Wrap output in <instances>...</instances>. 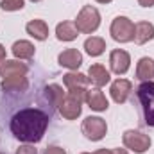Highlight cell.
I'll return each mask as SVG.
<instances>
[{"label":"cell","instance_id":"obj_1","mask_svg":"<svg viewBox=\"0 0 154 154\" xmlns=\"http://www.w3.org/2000/svg\"><path fill=\"white\" fill-rule=\"evenodd\" d=\"M48 127V115L38 108L20 109L11 118V133L20 142L38 143Z\"/></svg>","mask_w":154,"mask_h":154},{"label":"cell","instance_id":"obj_2","mask_svg":"<svg viewBox=\"0 0 154 154\" xmlns=\"http://www.w3.org/2000/svg\"><path fill=\"white\" fill-rule=\"evenodd\" d=\"M75 27L79 32H82V34H91V32H95L97 29H99V25H100V14H99V11L93 7V5H84L81 11H79V14H77L75 18Z\"/></svg>","mask_w":154,"mask_h":154},{"label":"cell","instance_id":"obj_3","mask_svg":"<svg viewBox=\"0 0 154 154\" xmlns=\"http://www.w3.org/2000/svg\"><path fill=\"white\" fill-rule=\"evenodd\" d=\"M138 99H140L147 125L154 127V82L152 81H145V82H142L138 86Z\"/></svg>","mask_w":154,"mask_h":154},{"label":"cell","instance_id":"obj_4","mask_svg":"<svg viewBox=\"0 0 154 154\" xmlns=\"http://www.w3.org/2000/svg\"><path fill=\"white\" fill-rule=\"evenodd\" d=\"M109 32H111V38L115 41H120V43L133 41L134 39V23L125 16H116L111 23Z\"/></svg>","mask_w":154,"mask_h":154},{"label":"cell","instance_id":"obj_5","mask_svg":"<svg viewBox=\"0 0 154 154\" xmlns=\"http://www.w3.org/2000/svg\"><path fill=\"white\" fill-rule=\"evenodd\" d=\"M81 129H82V134L88 140H91V142L102 140L106 136V133H108V125H106V122L100 116H88V118H84Z\"/></svg>","mask_w":154,"mask_h":154},{"label":"cell","instance_id":"obj_6","mask_svg":"<svg viewBox=\"0 0 154 154\" xmlns=\"http://www.w3.org/2000/svg\"><path fill=\"white\" fill-rule=\"evenodd\" d=\"M122 140H124V145H125L129 151H133V152H136V154L145 152V151L151 147V143H152L147 134H143V133H140V131H133V129L125 131L124 136H122Z\"/></svg>","mask_w":154,"mask_h":154},{"label":"cell","instance_id":"obj_7","mask_svg":"<svg viewBox=\"0 0 154 154\" xmlns=\"http://www.w3.org/2000/svg\"><path fill=\"white\" fill-rule=\"evenodd\" d=\"M81 104H82V100H79L75 95L68 93L63 99L61 106H59V113L65 116L66 120H75L77 116L81 115Z\"/></svg>","mask_w":154,"mask_h":154},{"label":"cell","instance_id":"obj_8","mask_svg":"<svg viewBox=\"0 0 154 154\" xmlns=\"http://www.w3.org/2000/svg\"><path fill=\"white\" fill-rule=\"evenodd\" d=\"M27 74V66L20 61H2L0 63V77L2 81L5 79H13V77H25Z\"/></svg>","mask_w":154,"mask_h":154},{"label":"cell","instance_id":"obj_9","mask_svg":"<svg viewBox=\"0 0 154 154\" xmlns=\"http://www.w3.org/2000/svg\"><path fill=\"white\" fill-rule=\"evenodd\" d=\"M129 63H131V57L125 50H120L116 48L111 52L109 56V65H111V70L115 72L116 75H122L129 70Z\"/></svg>","mask_w":154,"mask_h":154},{"label":"cell","instance_id":"obj_10","mask_svg":"<svg viewBox=\"0 0 154 154\" xmlns=\"http://www.w3.org/2000/svg\"><path fill=\"white\" fill-rule=\"evenodd\" d=\"M88 106L93 109V111H106L108 109V99L104 97V93L100 91V88H91V90H86V99Z\"/></svg>","mask_w":154,"mask_h":154},{"label":"cell","instance_id":"obj_11","mask_svg":"<svg viewBox=\"0 0 154 154\" xmlns=\"http://www.w3.org/2000/svg\"><path fill=\"white\" fill-rule=\"evenodd\" d=\"M59 65L65 66V68H70V70H77L81 65H82V56L77 48H66L59 54L57 57Z\"/></svg>","mask_w":154,"mask_h":154},{"label":"cell","instance_id":"obj_12","mask_svg":"<svg viewBox=\"0 0 154 154\" xmlns=\"http://www.w3.org/2000/svg\"><path fill=\"white\" fill-rule=\"evenodd\" d=\"M111 97L116 104H124L131 93V82L127 79H116L115 82L111 84Z\"/></svg>","mask_w":154,"mask_h":154},{"label":"cell","instance_id":"obj_13","mask_svg":"<svg viewBox=\"0 0 154 154\" xmlns=\"http://www.w3.org/2000/svg\"><path fill=\"white\" fill-rule=\"evenodd\" d=\"M88 79H90V82H93L97 88H100V86H106L108 82H109V72L102 66V65H91L90 66V70H88Z\"/></svg>","mask_w":154,"mask_h":154},{"label":"cell","instance_id":"obj_14","mask_svg":"<svg viewBox=\"0 0 154 154\" xmlns=\"http://www.w3.org/2000/svg\"><path fill=\"white\" fill-rule=\"evenodd\" d=\"M154 38V25L149 22H138L134 25V41L138 45H143Z\"/></svg>","mask_w":154,"mask_h":154},{"label":"cell","instance_id":"obj_15","mask_svg":"<svg viewBox=\"0 0 154 154\" xmlns=\"http://www.w3.org/2000/svg\"><path fill=\"white\" fill-rule=\"evenodd\" d=\"M25 31L29 36H32L38 41H43V39L48 38V25L43 22V20H31L27 25H25Z\"/></svg>","mask_w":154,"mask_h":154},{"label":"cell","instance_id":"obj_16","mask_svg":"<svg viewBox=\"0 0 154 154\" xmlns=\"http://www.w3.org/2000/svg\"><path fill=\"white\" fill-rule=\"evenodd\" d=\"M56 36L59 41H72L79 36V31L74 22H63L56 27Z\"/></svg>","mask_w":154,"mask_h":154},{"label":"cell","instance_id":"obj_17","mask_svg":"<svg viewBox=\"0 0 154 154\" xmlns=\"http://www.w3.org/2000/svg\"><path fill=\"white\" fill-rule=\"evenodd\" d=\"M136 77L140 81H151L154 77V59L151 57H142L136 66Z\"/></svg>","mask_w":154,"mask_h":154},{"label":"cell","instance_id":"obj_18","mask_svg":"<svg viewBox=\"0 0 154 154\" xmlns=\"http://www.w3.org/2000/svg\"><path fill=\"white\" fill-rule=\"evenodd\" d=\"M13 56L18 59H31L34 56V45L31 41L20 39L13 45Z\"/></svg>","mask_w":154,"mask_h":154},{"label":"cell","instance_id":"obj_19","mask_svg":"<svg viewBox=\"0 0 154 154\" xmlns=\"http://www.w3.org/2000/svg\"><path fill=\"white\" fill-rule=\"evenodd\" d=\"M63 82L68 90H74V88H86L90 79L82 74H79V72H70V74L63 75Z\"/></svg>","mask_w":154,"mask_h":154},{"label":"cell","instance_id":"obj_20","mask_svg":"<svg viewBox=\"0 0 154 154\" xmlns=\"http://www.w3.org/2000/svg\"><path fill=\"white\" fill-rule=\"evenodd\" d=\"M84 48H86V52H88L91 57H97V56H100V54L104 52L106 43H104V39L102 38L91 36V38H88L86 41H84Z\"/></svg>","mask_w":154,"mask_h":154},{"label":"cell","instance_id":"obj_21","mask_svg":"<svg viewBox=\"0 0 154 154\" xmlns=\"http://www.w3.org/2000/svg\"><path fill=\"white\" fill-rule=\"evenodd\" d=\"M45 95H47L48 102H50L54 108H59L61 102H63V99H65V91H63V88L57 86V84H50V86H47Z\"/></svg>","mask_w":154,"mask_h":154},{"label":"cell","instance_id":"obj_22","mask_svg":"<svg viewBox=\"0 0 154 154\" xmlns=\"http://www.w3.org/2000/svg\"><path fill=\"white\" fill-rule=\"evenodd\" d=\"M27 86H29V82L25 77H13V79L2 81V88L5 91H23V90H27Z\"/></svg>","mask_w":154,"mask_h":154},{"label":"cell","instance_id":"obj_23","mask_svg":"<svg viewBox=\"0 0 154 154\" xmlns=\"http://www.w3.org/2000/svg\"><path fill=\"white\" fill-rule=\"evenodd\" d=\"M0 7L4 11H20L23 9V0H2Z\"/></svg>","mask_w":154,"mask_h":154},{"label":"cell","instance_id":"obj_24","mask_svg":"<svg viewBox=\"0 0 154 154\" xmlns=\"http://www.w3.org/2000/svg\"><path fill=\"white\" fill-rule=\"evenodd\" d=\"M43 154H66V151L63 149V147H57V145H50V147H47Z\"/></svg>","mask_w":154,"mask_h":154},{"label":"cell","instance_id":"obj_25","mask_svg":"<svg viewBox=\"0 0 154 154\" xmlns=\"http://www.w3.org/2000/svg\"><path fill=\"white\" fill-rule=\"evenodd\" d=\"M16 154H38V151H36L32 145H22V147L16 151Z\"/></svg>","mask_w":154,"mask_h":154},{"label":"cell","instance_id":"obj_26","mask_svg":"<svg viewBox=\"0 0 154 154\" xmlns=\"http://www.w3.org/2000/svg\"><path fill=\"white\" fill-rule=\"evenodd\" d=\"M138 4H140L142 7H152L154 0H138Z\"/></svg>","mask_w":154,"mask_h":154},{"label":"cell","instance_id":"obj_27","mask_svg":"<svg viewBox=\"0 0 154 154\" xmlns=\"http://www.w3.org/2000/svg\"><path fill=\"white\" fill-rule=\"evenodd\" d=\"M82 154H111V151H108V149H99V151H95V152H82Z\"/></svg>","mask_w":154,"mask_h":154},{"label":"cell","instance_id":"obj_28","mask_svg":"<svg viewBox=\"0 0 154 154\" xmlns=\"http://www.w3.org/2000/svg\"><path fill=\"white\" fill-rule=\"evenodd\" d=\"M2 61H5V48L0 45V63H2Z\"/></svg>","mask_w":154,"mask_h":154},{"label":"cell","instance_id":"obj_29","mask_svg":"<svg viewBox=\"0 0 154 154\" xmlns=\"http://www.w3.org/2000/svg\"><path fill=\"white\" fill-rule=\"evenodd\" d=\"M111 154H127V151H125V149H113Z\"/></svg>","mask_w":154,"mask_h":154},{"label":"cell","instance_id":"obj_30","mask_svg":"<svg viewBox=\"0 0 154 154\" xmlns=\"http://www.w3.org/2000/svg\"><path fill=\"white\" fill-rule=\"evenodd\" d=\"M97 2H100V4H109L111 0H97Z\"/></svg>","mask_w":154,"mask_h":154},{"label":"cell","instance_id":"obj_31","mask_svg":"<svg viewBox=\"0 0 154 154\" xmlns=\"http://www.w3.org/2000/svg\"><path fill=\"white\" fill-rule=\"evenodd\" d=\"M31 2H39V0H31Z\"/></svg>","mask_w":154,"mask_h":154},{"label":"cell","instance_id":"obj_32","mask_svg":"<svg viewBox=\"0 0 154 154\" xmlns=\"http://www.w3.org/2000/svg\"><path fill=\"white\" fill-rule=\"evenodd\" d=\"M0 154H4V152H0Z\"/></svg>","mask_w":154,"mask_h":154}]
</instances>
